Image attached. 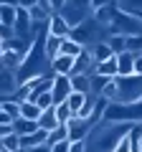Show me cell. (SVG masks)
Masks as SVG:
<instances>
[{
	"mask_svg": "<svg viewBox=\"0 0 142 152\" xmlns=\"http://www.w3.org/2000/svg\"><path fill=\"white\" fill-rule=\"evenodd\" d=\"M51 94H53L56 104L69 102V96L74 94V84H71V76H59V74H53V89H51Z\"/></svg>",
	"mask_w": 142,
	"mask_h": 152,
	"instance_id": "6da1fadb",
	"label": "cell"
},
{
	"mask_svg": "<svg viewBox=\"0 0 142 152\" xmlns=\"http://www.w3.org/2000/svg\"><path fill=\"white\" fill-rule=\"evenodd\" d=\"M46 28H48V36H59V38H69L71 31H74V28L69 26V20H66L61 13H53Z\"/></svg>",
	"mask_w": 142,
	"mask_h": 152,
	"instance_id": "7a4b0ae2",
	"label": "cell"
},
{
	"mask_svg": "<svg viewBox=\"0 0 142 152\" xmlns=\"http://www.w3.org/2000/svg\"><path fill=\"white\" fill-rule=\"evenodd\" d=\"M89 134H91V124H89V119L74 117V119L69 122V140H71V142H76V140H86Z\"/></svg>",
	"mask_w": 142,
	"mask_h": 152,
	"instance_id": "3957f363",
	"label": "cell"
},
{
	"mask_svg": "<svg viewBox=\"0 0 142 152\" xmlns=\"http://www.w3.org/2000/svg\"><path fill=\"white\" fill-rule=\"evenodd\" d=\"M74 66H76V56H66V53H61L59 58L51 61V71L59 74V76H71L74 74Z\"/></svg>",
	"mask_w": 142,
	"mask_h": 152,
	"instance_id": "277c9868",
	"label": "cell"
},
{
	"mask_svg": "<svg viewBox=\"0 0 142 152\" xmlns=\"http://www.w3.org/2000/svg\"><path fill=\"white\" fill-rule=\"evenodd\" d=\"M15 20H18V5H13V3H3V5H0V26L15 28Z\"/></svg>",
	"mask_w": 142,
	"mask_h": 152,
	"instance_id": "5b68a950",
	"label": "cell"
},
{
	"mask_svg": "<svg viewBox=\"0 0 142 152\" xmlns=\"http://www.w3.org/2000/svg\"><path fill=\"white\" fill-rule=\"evenodd\" d=\"M94 74L99 76H109V79H117L119 76V64H117V56H112L109 61H102V64L94 66Z\"/></svg>",
	"mask_w": 142,
	"mask_h": 152,
	"instance_id": "8992f818",
	"label": "cell"
},
{
	"mask_svg": "<svg viewBox=\"0 0 142 152\" xmlns=\"http://www.w3.org/2000/svg\"><path fill=\"white\" fill-rule=\"evenodd\" d=\"M135 56L132 51H124V53L117 56V64H119V76H135Z\"/></svg>",
	"mask_w": 142,
	"mask_h": 152,
	"instance_id": "52a82bcc",
	"label": "cell"
},
{
	"mask_svg": "<svg viewBox=\"0 0 142 152\" xmlns=\"http://www.w3.org/2000/svg\"><path fill=\"white\" fill-rule=\"evenodd\" d=\"M38 124H41V129H48V132H53L56 127H61V122H59V114H56V107L43 109V114H41Z\"/></svg>",
	"mask_w": 142,
	"mask_h": 152,
	"instance_id": "ba28073f",
	"label": "cell"
},
{
	"mask_svg": "<svg viewBox=\"0 0 142 152\" xmlns=\"http://www.w3.org/2000/svg\"><path fill=\"white\" fill-rule=\"evenodd\" d=\"M20 142L28 150H33V147H38V145H46L48 142V129H38V132H33V134H26V137H20Z\"/></svg>",
	"mask_w": 142,
	"mask_h": 152,
	"instance_id": "9c48e42d",
	"label": "cell"
},
{
	"mask_svg": "<svg viewBox=\"0 0 142 152\" xmlns=\"http://www.w3.org/2000/svg\"><path fill=\"white\" fill-rule=\"evenodd\" d=\"M61 43H64V38H59V36H46L43 51H46V56H48V61H53V58H59V56H61Z\"/></svg>",
	"mask_w": 142,
	"mask_h": 152,
	"instance_id": "30bf717a",
	"label": "cell"
},
{
	"mask_svg": "<svg viewBox=\"0 0 142 152\" xmlns=\"http://www.w3.org/2000/svg\"><path fill=\"white\" fill-rule=\"evenodd\" d=\"M41 129V124L36 119H26V117H20V119H15V132L20 137H26V134H33V132H38Z\"/></svg>",
	"mask_w": 142,
	"mask_h": 152,
	"instance_id": "8fae6325",
	"label": "cell"
},
{
	"mask_svg": "<svg viewBox=\"0 0 142 152\" xmlns=\"http://www.w3.org/2000/svg\"><path fill=\"white\" fill-rule=\"evenodd\" d=\"M71 84H74V91L91 94V74H76V76H71Z\"/></svg>",
	"mask_w": 142,
	"mask_h": 152,
	"instance_id": "7c38bea8",
	"label": "cell"
},
{
	"mask_svg": "<svg viewBox=\"0 0 142 152\" xmlns=\"http://www.w3.org/2000/svg\"><path fill=\"white\" fill-rule=\"evenodd\" d=\"M41 114H43V109H41L36 102H20V117L38 122V119H41Z\"/></svg>",
	"mask_w": 142,
	"mask_h": 152,
	"instance_id": "4fadbf2b",
	"label": "cell"
},
{
	"mask_svg": "<svg viewBox=\"0 0 142 152\" xmlns=\"http://www.w3.org/2000/svg\"><path fill=\"white\" fill-rule=\"evenodd\" d=\"M61 53L66 56H81L84 53V43H79V41H74V38H64V43H61Z\"/></svg>",
	"mask_w": 142,
	"mask_h": 152,
	"instance_id": "5bb4252c",
	"label": "cell"
},
{
	"mask_svg": "<svg viewBox=\"0 0 142 152\" xmlns=\"http://www.w3.org/2000/svg\"><path fill=\"white\" fill-rule=\"evenodd\" d=\"M91 56H94L97 64H102V61H109L112 56H117V53L109 48V43H97V46L91 48Z\"/></svg>",
	"mask_w": 142,
	"mask_h": 152,
	"instance_id": "9a60e30c",
	"label": "cell"
},
{
	"mask_svg": "<svg viewBox=\"0 0 142 152\" xmlns=\"http://www.w3.org/2000/svg\"><path fill=\"white\" fill-rule=\"evenodd\" d=\"M31 102H36L41 109H51V107H56V99H53V94H51V91H33Z\"/></svg>",
	"mask_w": 142,
	"mask_h": 152,
	"instance_id": "2e32d148",
	"label": "cell"
},
{
	"mask_svg": "<svg viewBox=\"0 0 142 152\" xmlns=\"http://www.w3.org/2000/svg\"><path fill=\"white\" fill-rule=\"evenodd\" d=\"M0 112H5L13 122L20 119V102H18V99H5V102H3V107H0Z\"/></svg>",
	"mask_w": 142,
	"mask_h": 152,
	"instance_id": "e0dca14e",
	"label": "cell"
},
{
	"mask_svg": "<svg viewBox=\"0 0 142 152\" xmlns=\"http://www.w3.org/2000/svg\"><path fill=\"white\" fill-rule=\"evenodd\" d=\"M61 140H69V124H61V127H56L53 132H48V142H46V145L53 147L56 142H61Z\"/></svg>",
	"mask_w": 142,
	"mask_h": 152,
	"instance_id": "ac0fdd59",
	"label": "cell"
},
{
	"mask_svg": "<svg viewBox=\"0 0 142 152\" xmlns=\"http://www.w3.org/2000/svg\"><path fill=\"white\" fill-rule=\"evenodd\" d=\"M0 147H8V150L18 152V150L23 147V142H20V134H18V132H13V134L3 137V140H0Z\"/></svg>",
	"mask_w": 142,
	"mask_h": 152,
	"instance_id": "d6986e66",
	"label": "cell"
},
{
	"mask_svg": "<svg viewBox=\"0 0 142 152\" xmlns=\"http://www.w3.org/2000/svg\"><path fill=\"white\" fill-rule=\"evenodd\" d=\"M107 43H109V48L119 56V53H124V51H127V36H109Z\"/></svg>",
	"mask_w": 142,
	"mask_h": 152,
	"instance_id": "ffe728a7",
	"label": "cell"
},
{
	"mask_svg": "<svg viewBox=\"0 0 142 152\" xmlns=\"http://www.w3.org/2000/svg\"><path fill=\"white\" fill-rule=\"evenodd\" d=\"M86 96H89V94H81V91H74V94L69 96V107L74 109V114L81 112V107L86 104Z\"/></svg>",
	"mask_w": 142,
	"mask_h": 152,
	"instance_id": "44dd1931",
	"label": "cell"
},
{
	"mask_svg": "<svg viewBox=\"0 0 142 152\" xmlns=\"http://www.w3.org/2000/svg\"><path fill=\"white\" fill-rule=\"evenodd\" d=\"M109 81H112L109 76H99V74H94V76H91V94H102L104 86H107Z\"/></svg>",
	"mask_w": 142,
	"mask_h": 152,
	"instance_id": "7402d4cb",
	"label": "cell"
},
{
	"mask_svg": "<svg viewBox=\"0 0 142 152\" xmlns=\"http://www.w3.org/2000/svg\"><path fill=\"white\" fill-rule=\"evenodd\" d=\"M112 152H132V140H130V132H127L124 137H122L119 142H117V147Z\"/></svg>",
	"mask_w": 142,
	"mask_h": 152,
	"instance_id": "603a6c76",
	"label": "cell"
},
{
	"mask_svg": "<svg viewBox=\"0 0 142 152\" xmlns=\"http://www.w3.org/2000/svg\"><path fill=\"white\" fill-rule=\"evenodd\" d=\"M69 150H71V140H61L51 147V152H69Z\"/></svg>",
	"mask_w": 142,
	"mask_h": 152,
	"instance_id": "cb8c5ba5",
	"label": "cell"
},
{
	"mask_svg": "<svg viewBox=\"0 0 142 152\" xmlns=\"http://www.w3.org/2000/svg\"><path fill=\"white\" fill-rule=\"evenodd\" d=\"M69 152H86V140H76L71 142V150Z\"/></svg>",
	"mask_w": 142,
	"mask_h": 152,
	"instance_id": "d4e9b609",
	"label": "cell"
},
{
	"mask_svg": "<svg viewBox=\"0 0 142 152\" xmlns=\"http://www.w3.org/2000/svg\"><path fill=\"white\" fill-rule=\"evenodd\" d=\"M135 76H142V53L135 56Z\"/></svg>",
	"mask_w": 142,
	"mask_h": 152,
	"instance_id": "484cf974",
	"label": "cell"
},
{
	"mask_svg": "<svg viewBox=\"0 0 142 152\" xmlns=\"http://www.w3.org/2000/svg\"><path fill=\"white\" fill-rule=\"evenodd\" d=\"M38 3H41V0H18V5H20V8H28V10H31L33 5H38Z\"/></svg>",
	"mask_w": 142,
	"mask_h": 152,
	"instance_id": "4316f807",
	"label": "cell"
},
{
	"mask_svg": "<svg viewBox=\"0 0 142 152\" xmlns=\"http://www.w3.org/2000/svg\"><path fill=\"white\" fill-rule=\"evenodd\" d=\"M31 152H51V147L48 145H38V147H33Z\"/></svg>",
	"mask_w": 142,
	"mask_h": 152,
	"instance_id": "83f0119b",
	"label": "cell"
},
{
	"mask_svg": "<svg viewBox=\"0 0 142 152\" xmlns=\"http://www.w3.org/2000/svg\"><path fill=\"white\" fill-rule=\"evenodd\" d=\"M0 152H13V150H8V147H0Z\"/></svg>",
	"mask_w": 142,
	"mask_h": 152,
	"instance_id": "f1b7e54d",
	"label": "cell"
},
{
	"mask_svg": "<svg viewBox=\"0 0 142 152\" xmlns=\"http://www.w3.org/2000/svg\"><path fill=\"white\" fill-rule=\"evenodd\" d=\"M18 152H31V150H28V147H20V150H18Z\"/></svg>",
	"mask_w": 142,
	"mask_h": 152,
	"instance_id": "f546056e",
	"label": "cell"
},
{
	"mask_svg": "<svg viewBox=\"0 0 142 152\" xmlns=\"http://www.w3.org/2000/svg\"><path fill=\"white\" fill-rule=\"evenodd\" d=\"M114 3H117V5H122V3H124V0H114Z\"/></svg>",
	"mask_w": 142,
	"mask_h": 152,
	"instance_id": "4dcf8cb0",
	"label": "cell"
},
{
	"mask_svg": "<svg viewBox=\"0 0 142 152\" xmlns=\"http://www.w3.org/2000/svg\"><path fill=\"white\" fill-rule=\"evenodd\" d=\"M140 53H142V51H140Z\"/></svg>",
	"mask_w": 142,
	"mask_h": 152,
	"instance_id": "1f68e13d",
	"label": "cell"
}]
</instances>
